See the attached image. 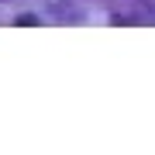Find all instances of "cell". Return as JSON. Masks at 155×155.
Returning a JSON list of instances; mask_svg holds the SVG:
<instances>
[]
</instances>
